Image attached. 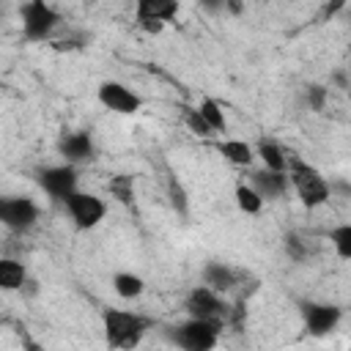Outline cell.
I'll return each mask as SVG.
<instances>
[{
  "instance_id": "obj_23",
  "label": "cell",
  "mask_w": 351,
  "mask_h": 351,
  "mask_svg": "<svg viewBox=\"0 0 351 351\" xmlns=\"http://www.w3.org/2000/svg\"><path fill=\"white\" fill-rule=\"evenodd\" d=\"M184 121H186L189 132H195L197 137H208V134H214V132H211V126L206 123V118L200 115V110H197V107H195V110H184Z\"/></svg>"
},
{
  "instance_id": "obj_22",
  "label": "cell",
  "mask_w": 351,
  "mask_h": 351,
  "mask_svg": "<svg viewBox=\"0 0 351 351\" xmlns=\"http://www.w3.org/2000/svg\"><path fill=\"white\" fill-rule=\"evenodd\" d=\"M329 239H332L337 255H340L343 261H348V258H351V225H340V228H335V230L329 233Z\"/></svg>"
},
{
  "instance_id": "obj_8",
  "label": "cell",
  "mask_w": 351,
  "mask_h": 351,
  "mask_svg": "<svg viewBox=\"0 0 351 351\" xmlns=\"http://www.w3.org/2000/svg\"><path fill=\"white\" fill-rule=\"evenodd\" d=\"M38 219V206L27 197H3L0 200V222L11 230H27Z\"/></svg>"
},
{
  "instance_id": "obj_2",
  "label": "cell",
  "mask_w": 351,
  "mask_h": 351,
  "mask_svg": "<svg viewBox=\"0 0 351 351\" xmlns=\"http://www.w3.org/2000/svg\"><path fill=\"white\" fill-rule=\"evenodd\" d=\"M101 318H104V335L110 346H118V348L137 346L148 329V318L137 313H126V310H104Z\"/></svg>"
},
{
  "instance_id": "obj_11",
  "label": "cell",
  "mask_w": 351,
  "mask_h": 351,
  "mask_svg": "<svg viewBox=\"0 0 351 351\" xmlns=\"http://www.w3.org/2000/svg\"><path fill=\"white\" fill-rule=\"evenodd\" d=\"M304 324L310 329V335L321 337V335H329L337 321H340V307L335 304H304Z\"/></svg>"
},
{
  "instance_id": "obj_16",
  "label": "cell",
  "mask_w": 351,
  "mask_h": 351,
  "mask_svg": "<svg viewBox=\"0 0 351 351\" xmlns=\"http://www.w3.org/2000/svg\"><path fill=\"white\" fill-rule=\"evenodd\" d=\"M219 154L230 162V165H239V167H247L250 162H252V148L247 145V143H241V140H222L219 145Z\"/></svg>"
},
{
  "instance_id": "obj_12",
  "label": "cell",
  "mask_w": 351,
  "mask_h": 351,
  "mask_svg": "<svg viewBox=\"0 0 351 351\" xmlns=\"http://www.w3.org/2000/svg\"><path fill=\"white\" fill-rule=\"evenodd\" d=\"M263 200L266 197H280L288 189V173L285 170H258L252 173V184H250Z\"/></svg>"
},
{
  "instance_id": "obj_20",
  "label": "cell",
  "mask_w": 351,
  "mask_h": 351,
  "mask_svg": "<svg viewBox=\"0 0 351 351\" xmlns=\"http://www.w3.org/2000/svg\"><path fill=\"white\" fill-rule=\"evenodd\" d=\"M236 203H239V208L247 211V214H258V211L263 208V197H261L252 186H247V184H239V186H236Z\"/></svg>"
},
{
  "instance_id": "obj_24",
  "label": "cell",
  "mask_w": 351,
  "mask_h": 351,
  "mask_svg": "<svg viewBox=\"0 0 351 351\" xmlns=\"http://www.w3.org/2000/svg\"><path fill=\"white\" fill-rule=\"evenodd\" d=\"M307 99H310V107L313 110H321L324 107V99H326V90L321 85H310L307 88Z\"/></svg>"
},
{
  "instance_id": "obj_28",
  "label": "cell",
  "mask_w": 351,
  "mask_h": 351,
  "mask_svg": "<svg viewBox=\"0 0 351 351\" xmlns=\"http://www.w3.org/2000/svg\"><path fill=\"white\" fill-rule=\"evenodd\" d=\"M225 8H228L230 14H241V11H244V3H241V0H225Z\"/></svg>"
},
{
  "instance_id": "obj_29",
  "label": "cell",
  "mask_w": 351,
  "mask_h": 351,
  "mask_svg": "<svg viewBox=\"0 0 351 351\" xmlns=\"http://www.w3.org/2000/svg\"><path fill=\"white\" fill-rule=\"evenodd\" d=\"M0 200H3V197H0Z\"/></svg>"
},
{
  "instance_id": "obj_25",
  "label": "cell",
  "mask_w": 351,
  "mask_h": 351,
  "mask_svg": "<svg viewBox=\"0 0 351 351\" xmlns=\"http://www.w3.org/2000/svg\"><path fill=\"white\" fill-rule=\"evenodd\" d=\"M285 244H288V250H291V255H293V258H302V255H304V247L299 244V239H296V236H288V241H285Z\"/></svg>"
},
{
  "instance_id": "obj_17",
  "label": "cell",
  "mask_w": 351,
  "mask_h": 351,
  "mask_svg": "<svg viewBox=\"0 0 351 351\" xmlns=\"http://www.w3.org/2000/svg\"><path fill=\"white\" fill-rule=\"evenodd\" d=\"M112 288H115V293H118L121 299H137V296L143 293L145 282H143L137 274H132V271H118V274L112 277Z\"/></svg>"
},
{
  "instance_id": "obj_19",
  "label": "cell",
  "mask_w": 351,
  "mask_h": 351,
  "mask_svg": "<svg viewBox=\"0 0 351 351\" xmlns=\"http://www.w3.org/2000/svg\"><path fill=\"white\" fill-rule=\"evenodd\" d=\"M197 110H200V115L206 118V123L211 126V132H225V129H228V123H225V112H222V107H219L214 99H203Z\"/></svg>"
},
{
  "instance_id": "obj_27",
  "label": "cell",
  "mask_w": 351,
  "mask_h": 351,
  "mask_svg": "<svg viewBox=\"0 0 351 351\" xmlns=\"http://www.w3.org/2000/svg\"><path fill=\"white\" fill-rule=\"evenodd\" d=\"M170 195H173V203L184 211V192H181V186H170Z\"/></svg>"
},
{
  "instance_id": "obj_15",
  "label": "cell",
  "mask_w": 351,
  "mask_h": 351,
  "mask_svg": "<svg viewBox=\"0 0 351 351\" xmlns=\"http://www.w3.org/2000/svg\"><path fill=\"white\" fill-rule=\"evenodd\" d=\"M27 282V271L14 258H0V291H16Z\"/></svg>"
},
{
  "instance_id": "obj_7",
  "label": "cell",
  "mask_w": 351,
  "mask_h": 351,
  "mask_svg": "<svg viewBox=\"0 0 351 351\" xmlns=\"http://www.w3.org/2000/svg\"><path fill=\"white\" fill-rule=\"evenodd\" d=\"M178 14V0H134V16L143 30L159 33Z\"/></svg>"
},
{
  "instance_id": "obj_14",
  "label": "cell",
  "mask_w": 351,
  "mask_h": 351,
  "mask_svg": "<svg viewBox=\"0 0 351 351\" xmlns=\"http://www.w3.org/2000/svg\"><path fill=\"white\" fill-rule=\"evenodd\" d=\"M236 271L233 269H228L225 263H208L206 269H203V280H206V285L211 288V291H230L233 285H236Z\"/></svg>"
},
{
  "instance_id": "obj_26",
  "label": "cell",
  "mask_w": 351,
  "mask_h": 351,
  "mask_svg": "<svg viewBox=\"0 0 351 351\" xmlns=\"http://www.w3.org/2000/svg\"><path fill=\"white\" fill-rule=\"evenodd\" d=\"M206 11H211V14H217V11H225V0H197Z\"/></svg>"
},
{
  "instance_id": "obj_18",
  "label": "cell",
  "mask_w": 351,
  "mask_h": 351,
  "mask_svg": "<svg viewBox=\"0 0 351 351\" xmlns=\"http://www.w3.org/2000/svg\"><path fill=\"white\" fill-rule=\"evenodd\" d=\"M258 156L263 159V165H266L269 170H285V154H282V148H280L277 143L261 140V143H258Z\"/></svg>"
},
{
  "instance_id": "obj_6",
  "label": "cell",
  "mask_w": 351,
  "mask_h": 351,
  "mask_svg": "<svg viewBox=\"0 0 351 351\" xmlns=\"http://www.w3.org/2000/svg\"><path fill=\"white\" fill-rule=\"evenodd\" d=\"M186 310L192 318H206V321H217V324H222L230 313V307L208 285H200L186 296Z\"/></svg>"
},
{
  "instance_id": "obj_10",
  "label": "cell",
  "mask_w": 351,
  "mask_h": 351,
  "mask_svg": "<svg viewBox=\"0 0 351 351\" xmlns=\"http://www.w3.org/2000/svg\"><path fill=\"white\" fill-rule=\"evenodd\" d=\"M99 101L107 110L121 112V115H132V112H137L143 107V99L132 88H126L121 82H101L99 85Z\"/></svg>"
},
{
  "instance_id": "obj_13",
  "label": "cell",
  "mask_w": 351,
  "mask_h": 351,
  "mask_svg": "<svg viewBox=\"0 0 351 351\" xmlns=\"http://www.w3.org/2000/svg\"><path fill=\"white\" fill-rule=\"evenodd\" d=\"M60 154L69 159V162H82L93 154V140L88 132H71L60 140Z\"/></svg>"
},
{
  "instance_id": "obj_1",
  "label": "cell",
  "mask_w": 351,
  "mask_h": 351,
  "mask_svg": "<svg viewBox=\"0 0 351 351\" xmlns=\"http://www.w3.org/2000/svg\"><path fill=\"white\" fill-rule=\"evenodd\" d=\"M285 173H288V184H293L299 200L307 208H315L329 200V184L313 165L302 162L299 156H285Z\"/></svg>"
},
{
  "instance_id": "obj_5",
  "label": "cell",
  "mask_w": 351,
  "mask_h": 351,
  "mask_svg": "<svg viewBox=\"0 0 351 351\" xmlns=\"http://www.w3.org/2000/svg\"><path fill=\"white\" fill-rule=\"evenodd\" d=\"M63 203H66V208H69V214H71V219H74V225L80 230L96 228L104 219V211H107V206H104L101 197H96L90 192H77V189Z\"/></svg>"
},
{
  "instance_id": "obj_9",
  "label": "cell",
  "mask_w": 351,
  "mask_h": 351,
  "mask_svg": "<svg viewBox=\"0 0 351 351\" xmlns=\"http://www.w3.org/2000/svg\"><path fill=\"white\" fill-rule=\"evenodd\" d=\"M38 184L41 189L55 197V200H66L74 189H77V170L71 165H58V167H44L38 173Z\"/></svg>"
},
{
  "instance_id": "obj_21",
  "label": "cell",
  "mask_w": 351,
  "mask_h": 351,
  "mask_svg": "<svg viewBox=\"0 0 351 351\" xmlns=\"http://www.w3.org/2000/svg\"><path fill=\"white\" fill-rule=\"evenodd\" d=\"M110 192H112V197H118L121 203H132V197H134V184H132V178L129 176H115V178H110Z\"/></svg>"
},
{
  "instance_id": "obj_4",
  "label": "cell",
  "mask_w": 351,
  "mask_h": 351,
  "mask_svg": "<svg viewBox=\"0 0 351 351\" xmlns=\"http://www.w3.org/2000/svg\"><path fill=\"white\" fill-rule=\"evenodd\" d=\"M19 16H22V33L30 41H44L58 27V22H60L58 11L49 8L44 0H27L19 8Z\"/></svg>"
},
{
  "instance_id": "obj_3",
  "label": "cell",
  "mask_w": 351,
  "mask_h": 351,
  "mask_svg": "<svg viewBox=\"0 0 351 351\" xmlns=\"http://www.w3.org/2000/svg\"><path fill=\"white\" fill-rule=\"evenodd\" d=\"M219 326L222 324H217V321H206V318H192L189 315V321L176 326L173 343L186 348V351H208L219 340Z\"/></svg>"
}]
</instances>
